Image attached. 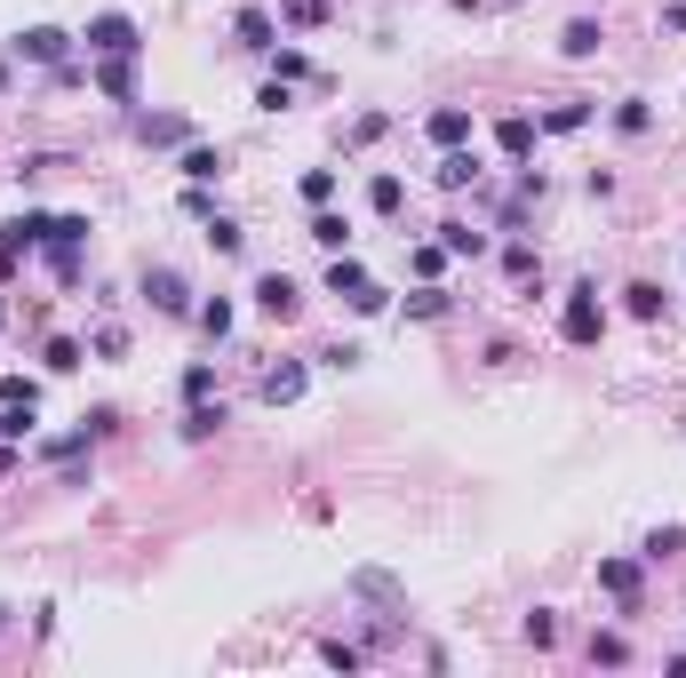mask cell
I'll list each match as a JSON object with an SVG mask.
<instances>
[{"label": "cell", "instance_id": "cell-1", "mask_svg": "<svg viewBox=\"0 0 686 678\" xmlns=\"http://www.w3.org/2000/svg\"><path fill=\"white\" fill-rule=\"evenodd\" d=\"M328 295H343L352 312H392V288H375L360 256H335V263H328Z\"/></svg>", "mask_w": 686, "mask_h": 678}, {"label": "cell", "instance_id": "cell-2", "mask_svg": "<svg viewBox=\"0 0 686 678\" xmlns=\"http://www.w3.org/2000/svg\"><path fill=\"white\" fill-rule=\"evenodd\" d=\"M144 303L160 320H192V288H184V271L176 263H144Z\"/></svg>", "mask_w": 686, "mask_h": 678}, {"label": "cell", "instance_id": "cell-3", "mask_svg": "<svg viewBox=\"0 0 686 678\" xmlns=\"http://www.w3.org/2000/svg\"><path fill=\"white\" fill-rule=\"evenodd\" d=\"M88 56H136L144 49V32H136V17H120V9H105V17H88Z\"/></svg>", "mask_w": 686, "mask_h": 678}, {"label": "cell", "instance_id": "cell-4", "mask_svg": "<svg viewBox=\"0 0 686 678\" xmlns=\"http://www.w3.org/2000/svg\"><path fill=\"white\" fill-rule=\"evenodd\" d=\"M559 335H567L575 352H591L599 335H607V312H599V295H591V288H575V295H567V312H559Z\"/></svg>", "mask_w": 686, "mask_h": 678}, {"label": "cell", "instance_id": "cell-5", "mask_svg": "<svg viewBox=\"0 0 686 678\" xmlns=\"http://www.w3.org/2000/svg\"><path fill=\"white\" fill-rule=\"evenodd\" d=\"M599 591L623 606V615H639V599H646V567H639V559H599Z\"/></svg>", "mask_w": 686, "mask_h": 678}, {"label": "cell", "instance_id": "cell-6", "mask_svg": "<svg viewBox=\"0 0 686 678\" xmlns=\"http://www.w3.org/2000/svg\"><path fill=\"white\" fill-rule=\"evenodd\" d=\"M9 49H17L24 64H64V56H73V32H64V24H24Z\"/></svg>", "mask_w": 686, "mask_h": 678}, {"label": "cell", "instance_id": "cell-7", "mask_svg": "<svg viewBox=\"0 0 686 678\" xmlns=\"http://www.w3.org/2000/svg\"><path fill=\"white\" fill-rule=\"evenodd\" d=\"M136 144H152V152H184V144H192V120H184V112H136Z\"/></svg>", "mask_w": 686, "mask_h": 678}, {"label": "cell", "instance_id": "cell-8", "mask_svg": "<svg viewBox=\"0 0 686 678\" xmlns=\"http://www.w3.org/2000/svg\"><path fill=\"white\" fill-rule=\"evenodd\" d=\"M232 41L248 49V56H271V49H280V17H271V9H239L232 17Z\"/></svg>", "mask_w": 686, "mask_h": 678}, {"label": "cell", "instance_id": "cell-9", "mask_svg": "<svg viewBox=\"0 0 686 678\" xmlns=\"http://www.w3.org/2000/svg\"><path fill=\"white\" fill-rule=\"evenodd\" d=\"M256 312L264 320H296L303 312V288L288 280V271H264V280H256Z\"/></svg>", "mask_w": 686, "mask_h": 678}, {"label": "cell", "instance_id": "cell-10", "mask_svg": "<svg viewBox=\"0 0 686 678\" xmlns=\"http://www.w3.org/2000/svg\"><path fill=\"white\" fill-rule=\"evenodd\" d=\"M303 384H312V367H303V359H280V367H264V407H296L303 399Z\"/></svg>", "mask_w": 686, "mask_h": 678}, {"label": "cell", "instance_id": "cell-11", "mask_svg": "<svg viewBox=\"0 0 686 678\" xmlns=\"http://www.w3.org/2000/svg\"><path fill=\"white\" fill-rule=\"evenodd\" d=\"M96 88L112 105H136V56H96Z\"/></svg>", "mask_w": 686, "mask_h": 678}, {"label": "cell", "instance_id": "cell-12", "mask_svg": "<svg viewBox=\"0 0 686 678\" xmlns=\"http://www.w3.org/2000/svg\"><path fill=\"white\" fill-rule=\"evenodd\" d=\"M424 136H431L439 152H455V144H471V112H463V105H439V112L424 120Z\"/></svg>", "mask_w": 686, "mask_h": 678}, {"label": "cell", "instance_id": "cell-13", "mask_svg": "<svg viewBox=\"0 0 686 678\" xmlns=\"http://www.w3.org/2000/svg\"><path fill=\"white\" fill-rule=\"evenodd\" d=\"M431 184H439V192H463V184H479V152H471V144H455V152H439V168H431Z\"/></svg>", "mask_w": 686, "mask_h": 678}, {"label": "cell", "instance_id": "cell-14", "mask_svg": "<svg viewBox=\"0 0 686 678\" xmlns=\"http://www.w3.org/2000/svg\"><path fill=\"white\" fill-rule=\"evenodd\" d=\"M623 312H631V320H646V327H655V320L671 312V295H663L655 280H631V288H623Z\"/></svg>", "mask_w": 686, "mask_h": 678}, {"label": "cell", "instance_id": "cell-15", "mask_svg": "<svg viewBox=\"0 0 686 678\" xmlns=\"http://www.w3.org/2000/svg\"><path fill=\"white\" fill-rule=\"evenodd\" d=\"M599 41H607V24H599V17H575V24L559 32V56L582 64V56H599Z\"/></svg>", "mask_w": 686, "mask_h": 678}, {"label": "cell", "instance_id": "cell-16", "mask_svg": "<svg viewBox=\"0 0 686 678\" xmlns=\"http://www.w3.org/2000/svg\"><path fill=\"white\" fill-rule=\"evenodd\" d=\"M535 136H543V120H527V112H511V120L495 128V144H503V160H527V152H535Z\"/></svg>", "mask_w": 686, "mask_h": 678}, {"label": "cell", "instance_id": "cell-17", "mask_svg": "<svg viewBox=\"0 0 686 678\" xmlns=\"http://www.w3.org/2000/svg\"><path fill=\"white\" fill-rule=\"evenodd\" d=\"M352 591H360V599H375V606H407L399 574H384V567H360V574H352Z\"/></svg>", "mask_w": 686, "mask_h": 678}, {"label": "cell", "instance_id": "cell-18", "mask_svg": "<svg viewBox=\"0 0 686 678\" xmlns=\"http://www.w3.org/2000/svg\"><path fill=\"white\" fill-rule=\"evenodd\" d=\"M176 168H184V184H216V176H224V152H216V144H184Z\"/></svg>", "mask_w": 686, "mask_h": 678}, {"label": "cell", "instance_id": "cell-19", "mask_svg": "<svg viewBox=\"0 0 686 678\" xmlns=\"http://www.w3.org/2000/svg\"><path fill=\"white\" fill-rule=\"evenodd\" d=\"M280 24L288 32H320V24H335V9L328 0H280Z\"/></svg>", "mask_w": 686, "mask_h": 678}, {"label": "cell", "instance_id": "cell-20", "mask_svg": "<svg viewBox=\"0 0 686 678\" xmlns=\"http://www.w3.org/2000/svg\"><path fill=\"white\" fill-rule=\"evenodd\" d=\"M591 96H567V105H551V112H543V128H551V136H575V128H591Z\"/></svg>", "mask_w": 686, "mask_h": 678}, {"label": "cell", "instance_id": "cell-21", "mask_svg": "<svg viewBox=\"0 0 686 678\" xmlns=\"http://www.w3.org/2000/svg\"><path fill=\"white\" fill-rule=\"evenodd\" d=\"M32 423H41V407H32V399H0V439H17V448H24Z\"/></svg>", "mask_w": 686, "mask_h": 678}, {"label": "cell", "instance_id": "cell-22", "mask_svg": "<svg viewBox=\"0 0 686 678\" xmlns=\"http://www.w3.org/2000/svg\"><path fill=\"white\" fill-rule=\"evenodd\" d=\"M224 431V399H192L184 407V439H216Z\"/></svg>", "mask_w": 686, "mask_h": 678}, {"label": "cell", "instance_id": "cell-23", "mask_svg": "<svg viewBox=\"0 0 686 678\" xmlns=\"http://www.w3.org/2000/svg\"><path fill=\"white\" fill-rule=\"evenodd\" d=\"M448 303H455L448 288H439V280H424L416 295H407V320H448Z\"/></svg>", "mask_w": 686, "mask_h": 678}, {"label": "cell", "instance_id": "cell-24", "mask_svg": "<svg viewBox=\"0 0 686 678\" xmlns=\"http://www.w3.org/2000/svg\"><path fill=\"white\" fill-rule=\"evenodd\" d=\"M200 240H208L216 256H239V248H248V232H239L232 216H208V224H200Z\"/></svg>", "mask_w": 686, "mask_h": 678}, {"label": "cell", "instance_id": "cell-25", "mask_svg": "<svg viewBox=\"0 0 686 678\" xmlns=\"http://www.w3.org/2000/svg\"><path fill=\"white\" fill-rule=\"evenodd\" d=\"M312 240H320L328 256H343V248H352V224H343L335 208H320V216H312Z\"/></svg>", "mask_w": 686, "mask_h": 678}, {"label": "cell", "instance_id": "cell-26", "mask_svg": "<svg viewBox=\"0 0 686 678\" xmlns=\"http://www.w3.org/2000/svg\"><path fill=\"white\" fill-rule=\"evenodd\" d=\"M439 248H448V256H487V232H471V224H439Z\"/></svg>", "mask_w": 686, "mask_h": 678}, {"label": "cell", "instance_id": "cell-27", "mask_svg": "<svg viewBox=\"0 0 686 678\" xmlns=\"http://www.w3.org/2000/svg\"><path fill=\"white\" fill-rule=\"evenodd\" d=\"M41 367H49V376H73V367H81V344H73V335H49V344H41Z\"/></svg>", "mask_w": 686, "mask_h": 678}, {"label": "cell", "instance_id": "cell-28", "mask_svg": "<svg viewBox=\"0 0 686 678\" xmlns=\"http://www.w3.org/2000/svg\"><path fill=\"white\" fill-rule=\"evenodd\" d=\"M192 320H200L208 344H224V335H232V303H224V295H216V303H192Z\"/></svg>", "mask_w": 686, "mask_h": 678}, {"label": "cell", "instance_id": "cell-29", "mask_svg": "<svg viewBox=\"0 0 686 678\" xmlns=\"http://www.w3.org/2000/svg\"><path fill=\"white\" fill-rule=\"evenodd\" d=\"M367 208H375V216H399V208H407V184H399V176H375V184H367Z\"/></svg>", "mask_w": 686, "mask_h": 678}, {"label": "cell", "instance_id": "cell-30", "mask_svg": "<svg viewBox=\"0 0 686 678\" xmlns=\"http://www.w3.org/2000/svg\"><path fill=\"white\" fill-rule=\"evenodd\" d=\"M678 551H686V527H655V535L639 542V559H655V567H663V559H678Z\"/></svg>", "mask_w": 686, "mask_h": 678}, {"label": "cell", "instance_id": "cell-31", "mask_svg": "<svg viewBox=\"0 0 686 678\" xmlns=\"http://www.w3.org/2000/svg\"><path fill=\"white\" fill-rule=\"evenodd\" d=\"M614 128H623V136H646V128H655V105H646V96H623V105H614Z\"/></svg>", "mask_w": 686, "mask_h": 678}, {"label": "cell", "instance_id": "cell-32", "mask_svg": "<svg viewBox=\"0 0 686 678\" xmlns=\"http://www.w3.org/2000/svg\"><path fill=\"white\" fill-rule=\"evenodd\" d=\"M41 256H49V271H56V280H64V288H73V280H81V248H73V240H49Z\"/></svg>", "mask_w": 686, "mask_h": 678}, {"label": "cell", "instance_id": "cell-33", "mask_svg": "<svg viewBox=\"0 0 686 678\" xmlns=\"http://www.w3.org/2000/svg\"><path fill=\"white\" fill-rule=\"evenodd\" d=\"M591 663H607V670L631 663V638H623V631H591Z\"/></svg>", "mask_w": 686, "mask_h": 678}, {"label": "cell", "instance_id": "cell-34", "mask_svg": "<svg viewBox=\"0 0 686 678\" xmlns=\"http://www.w3.org/2000/svg\"><path fill=\"white\" fill-rule=\"evenodd\" d=\"M271 80H312V56L303 49H271Z\"/></svg>", "mask_w": 686, "mask_h": 678}, {"label": "cell", "instance_id": "cell-35", "mask_svg": "<svg viewBox=\"0 0 686 678\" xmlns=\"http://www.w3.org/2000/svg\"><path fill=\"white\" fill-rule=\"evenodd\" d=\"M503 271H511V280H543V263H535V248H527V240H511V248H503Z\"/></svg>", "mask_w": 686, "mask_h": 678}, {"label": "cell", "instance_id": "cell-36", "mask_svg": "<svg viewBox=\"0 0 686 678\" xmlns=\"http://www.w3.org/2000/svg\"><path fill=\"white\" fill-rule=\"evenodd\" d=\"M519 631H527V647H551V638H559V615H551V606H535Z\"/></svg>", "mask_w": 686, "mask_h": 678}, {"label": "cell", "instance_id": "cell-37", "mask_svg": "<svg viewBox=\"0 0 686 678\" xmlns=\"http://www.w3.org/2000/svg\"><path fill=\"white\" fill-rule=\"evenodd\" d=\"M303 200L328 208V200H335V168H303Z\"/></svg>", "mask_w": 686, "mask_h": 678}, {"label": "cell", "instance_id": "cell-38", "mask_svg": "<svg viewBox=\"0 0 686 678\" xmlns=\"http://www.w3.org/2000/svg\"><path fill=\"white\" fill-rule=\"evenodd\" d=\"M184 399H216V367H208V359L184 367Z\"/></svg>", "mask_w": 686, "mask_h": 678}, {"label": "cell", "instance_id": "cell-39", "mask_svg": "<svg viewBox=\"0 0 686 678\" xmlns=\"http://www.w3.org/2000/svg\"><path fill=\"white\" fill-rule=\"evenodd\" d=\"M320 663H328V670H360L367 655H360V647H343V638H328V647H320Z\"/></svg>", "mask_w": 686, "mask_h": 678}, {"label": "cell", "instance_id": "cell-40", "mask_svg": "<svg viewBox=\"0 0 686 678\" xmlns=\"http://www.w3.org/2000/svg\"><path fill=\"white\" fill-rule=\"evenodd\" d=\"M288 105H296L288 80H264V88H256V112H288Z\"/></svg>", "mask_w": 686, "mask_h": 678}, {"label": "cell", "instance_id": "cell-41", "mask_svg": "<svg viewBox=\"0 0 686 678\" xmlns=\"http://www.w3.org/2000/svg\"><path fill=\"white\" fill-rule=\"evenodd\" d=\"M184 216H192V224H208V216H216V200H208V184H184Z\"/></svg>", "mask_w": 686, "mask_h": 678}, {"label": "cell", "instance_id": "cell-42", "mask_svg": "<svg viewBox=\"0 0 686 678\" xmlns=\"http://www.w3.org/2000/svg\"><path fill=\"white\" fill-rule=\"evenodd\" d=\"M49 240H73V248H88V216H56V224H49Z\"/></svg>", "mask_w": 686, "mask_h": 678}, {"label": "cell", "instance_id": "cell-43", "mask_svg": "<svg viewBox=\"0 0 686 678\" xmlns=\"http://www.w3.org/2000/svg\"><path fill=\"white\" fill-rule=\"evenodd\" d=\"M360 359H367L360 344H335V352H320V367H335V376H352V367H360Z\"/></svg>", "mask_w": 686, "mask_h": 678}, {"label": "cell", "instance_id": "cell-44", "mask_svg": "<svg viewBox=\"0 0 686 678\" xmlns=\"http://www.w3.org/2000/svg\"><path fill=\"white\" fill-rule=\"evenodd\" d=\"M416 271H424V280H439V271H448V248L424 240V248H416Z\"/></svg>", "mask_w": 686, "mask_h": 678}, {"label": "cell", "instance_id": "cell-45", "mask_svg": "<svg viewBox=\"0 0 686 678\" xmlns=\"http://www.w3.org/2000/svg\"><path fill=\"white\" fill-rule=\"evenodd\" d=\"M384 128H392L384 112H360V120H352V144H375V136H384Z\"/></svg>", "mask_w": 686, "mask_h": 678}, {"label": "cell", "instance_id": "cell-46", "mask_svg": "<svg viewBox=\"0 0 686 678\" xmlns=\"http://www.w3.org/2000/svg\"><path fill=\"white\" fill-rule=\"evenodd\" d=\"M0 399H32V407H41V384H32V376H0Z\"/></svg>", "mask_w": 686, "mask_h": 678}, {"label": "cell", "instance_id": "cell-47", "mask_svg": "<svg viewBox=\"0 0 686 678\" xmlns=\"http://www.w3.org/2000/svg\"><path fill=\"white\" fill-rule=\"evenodd\" d=\"M663 32H686V0H671V9H663Z\"/></svg>", "mask_w": 686, "mask_h": 678}, {"label": "cell", "instance_id": "cell-48", "mask_svg": "<svg viewBox=\"0 0 686 678\" xmlns=\"http://www.w3.org/2000/svg\"><path fill=\"white\" fill-rule=\"evenodd\" d=\"M9 471H17V439H0V480H9Z\"/></svg>", "mask_w": 686, "mask_h": 678}, {"label": "cell", "instance_id": "cell-49", "mask_svg": "<svg viewBox=\"0 0 686 678\" xmlns=\"http://www.w3.org/2000/svg\"><path fill=\"white\" fill-rule=\"evenodd\" d=\"M9 280H17V256H9V248H0V288H9Z\"/></svg>", "mask_w": 686, "mask_h": 678}, {"label": "cell", "instance_id": "cell-50", "mask_svg": "<svg viewBox=\"0 0 686 678\" xmlns=\"http://www.w3.org/2000/svg\"><path fill=\"white\" fill-rule=\"evenodd\" d=\"M0 631H9V606H0Z\"/></svg>", "mask_w": 686, "mask_h": 678}]
</instances>
